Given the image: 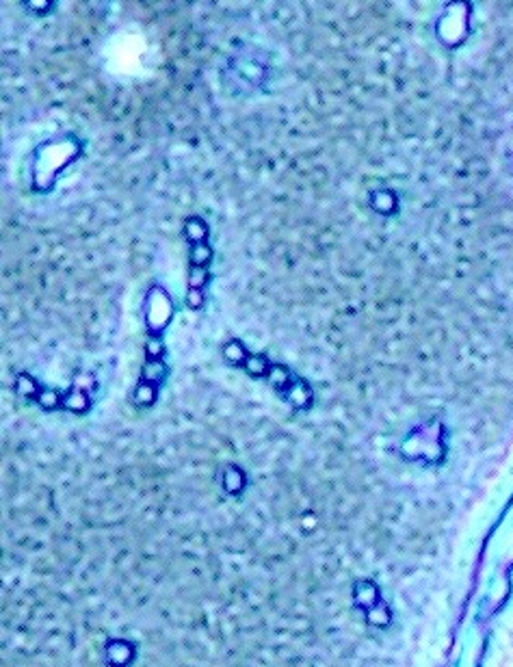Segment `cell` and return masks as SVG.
<instances>
[{
    "label": "cell",
    "instance_id": "1",
    "mask_svg": "<svg viewBox=\"0 0 513 667\" xmlns=\"http://www.w3.org/2000/svg\"><path fill=\"white\" fill-rule=\"evenodd\" d=\"M275 54L255 41H236L219 66V81L232 98H253L267 93L275 81Z\"/></svg>",
    "mask_w": 513,
    "mask_h": 667
},
{
    "label": "cell",
    "instance_id": "2",
    "mask_svg": "<svg viewBox=\"0 0 513 667\" xmlns=\"http://www.w3.org/2000/svg\"><path fill=\"white\" fill-rule=\"evenodd\" d=\"M83 152V141L74 135L54 137L35 148L31 156V185L37 193L54 189L56 175L70 167Z\"/></svg>",
    "mask_w": 513,
    "mask_h": 667
},
{
    "label": "cell",
    "instance_id": "3",
    "mask_svg": "<svg viewBox=\"0 0 513 667\" xmlns=\"http://www.w3.org/2000/svg\"><path fill=\"white\" fill-rule=\"evenodd\" d=\"M403 455L414 462H440L444 453V424L440 420H431L418 427L403 440Z\"/></svg>",
    "mask_w": 513,
    "mask_h": 667
},
{
    "label": "cell",
    "instance_id": "4",
    "mask_svg": "<svg viewBox=\"0 0 513 667\" xmlns=\"http://www.w3.org/2000/svg\"><path fill=\"white\" fill-rule=\"evenodd\" d=\"M176 306L173 299L167 288L161 284H152L150 290L146 292V303H143V317H146V330L150 336H163V332L169 327L173 319Z\"/></svg>",
    "mask_w": 513,
    "mask_h": 667
},
{
    "label": "cell",
    "instance_id": "5",
    "mask_svg": "<svg viewBox=\"0 0 513 667\" xmlns=\"http://www.w3.org/2000/svg\"><path fill=\"white\" fill-rule=\"evenodd\" d=\"M282 399H284L293 409L303 412V409H310V407H312V403H314V390H312V386H310L305 380L297 377V380L293 382V386H290L286 392H282Z\"/></svg>",
    "mask_w": 513,
    "mask_h": 667
},
{
    "label": "cell",
    "instance_id": "6",
    "mask_svg": "<svg viewBox=\"0 0 513 667\" xmlns=\"http://www.w3.org/2000/svg\"><path fill=\"white\" fill-rule=\"evenodd\" d=\"M93 401L87 388L72 384L68 390H63V409H68L72 414H87L91 409Z\"/></svg>",
    "mask_w": 513,
    "mask_h": 667
},
{
    "label": "cell",
    "instance_id": "7",
    "mask_svg": "<svg viewBox=\"0 0 513 667\" xmlns=\"http://www.w3.org/2000/svg\"><path fill=\"white\" fill-rule=\"evenodd\" d=\"M182 234L184 238L191 243V245H195V243H206L208 236H210V228L208 223L198 217V215H191L184 219V225H182Z\"/></svg>",
    "mask_w": 513,
    "mask_h": 667
},
{
    "label": "cell",
    "instance_id": "8",
    "mask_svg": "<svg viewBox=\"0 0 513 667\" xmlns=\"http://www.w3.org/2000/svg\"><path fill=\"white\" fill-rule=\"evenodd\" d=\"M370 206L379 215H395L397 208H399V202H397V195L392 191L377 189V191L370 193Z\"/></svg>",
    "mask_w": 513,
    "mask_h": 667
},
{
    "label": "cell",
    "instance_id": "9",
    "mask_svg": "<svg viewBox=\"0 0 513 667\" xmlns=\"http://www.w3.org/2000/svg\"><path fill=\"white\" fill-rule=\"evenodd\" d=\"M243 369H245V373H247L249 377L263 380V377L269 375L271 362H269V357L263 355V353H249L247 360H245V364H243Z\"/></svg>",
    "mask_w": 513,
    "mask_h": 667
},
{
    "label": "cell",
    "instance_id": "10",
    "mask_svg": "<svg viewBox=\"0 0 513 667\" xmlns=\"http://www.w3.org/2000/svg\"><path fill=\"white\" fill-rule=\"evenodd\" d=\"M267 380H269V384L282 394V392H286L290 386H293V382L297 380L295 375H293V371L290 369H286L284 364H271V369H269V375H267Z\"/></svg>",
    "mask_w": 513,
    "mask_h": 667
},
{
    "label": "cell",
    "instance_id": "11",
    "mask_svg": "<svg viewBox=\"0 0 513 667\" xmlns=\"http://www.w3.org/2000/svg\"><path fill=\"white\" fill-rule=\"evenodd\" d=\"M167 373H169V369H167L165 360H146V367L141 371V382L163 386L167 380Z\"/></svg>",
    "mask_w": 513,
    "mask_h": 667
},
{
    "label": "cell",
    "instance_id": "12",
    "mask_svg": "<svg viewBox=\"0 0 513 667\" xmlns=\"http://www.w3.org/2000/svg\"><path fill=\"white\" fill-rule=\"evenodd\" d=\"M221 355H223V360L230 364V367H240V369H243V364H245L249 351H247V347H245L238 338H232V340H228V342L223 345Z\"/></svg>",
    "mask_w": 513,
    "mask_h": 667
},
{
    "label": "cell",
    "instance_id": "13",
    "mask_svg": "<svg viewBox=\"0 0 513 667\" xmlns=\"http://www.w3.org/2000/svg\"><path fill=\"white\" fill-rule=\"evenodd\" d=\"M158 390H161V386L139 380V384L133 392V403L137 407H152L158 401Z\"/></svg>",
    "mask_w": 513,
    "mask_h": 667
},
{
    "label": "cell",
    "instance_id": "14",
    "mask_svg": "<svg viewBox=\"0 0 513 667\" xmlns=\"http://www.w3.org/2000/svg\"><path fill=\"white\" fill-rule=\"evenodd\" d=\"M35 403L44 409V412H56L63 407V392H59L56 388H50V386H41Z\"/></svg>",
    "mask_w": 513,
    "mask_h": 667
},
{
    "label": "cell",
    "instance_id": "15",
    "mask_svg": "<svg viewBox=\"0 0 513 667\" xmlns=\"http://www.w3.org/2000/svg\"><path fill=\"white\" fill-rule=\"evenodd\" d=\"M16 392L20 394V397H24V399H29V401H35L37 399V394H39V390H41V386L33 380V375H29V373H20L18 377H16Z\"/></svg>",
    "mask_w": 513,
    "mask_h": 667
},
{
    "label": "cell",
    "instance_id": "16",
    "mask_svg": "<svg viewBox=\"0 0 513 667\" xmlns=\"http://www.w3.org/2000/svg\"><path fill=\"white\" fill-rule=\"evenodd\" d=\"M213 256H215V252H213V248L208 245V240H206V243H195V245H191V254H188V260H191V265H200V267H210V263H213Z\"/></svg>",
    "mask_w": 513,
    "mask_h": 667
},
{
    "label": "cell",
    "instance_id": "17",
    "mask_svg": "<svg viewBox=\"0 0 513 667\" xmlns=\"http://www.w3.org/2000/svg\"><path fill=\"white\" fill-rule=\"evenodd\" d=\"M245 485V474H243V470L238 468V466H228L225 470H223V488L230 492V494H234V492H238L240 488Z\"/></svg>",
    "mask_w": 513,
    "mask_h": 667
},
{
    "label": "cell",
    "instance_id": "18",
    "mask_svg": "<svg viewBox=\"0 0 513 667\" xmlns=\"http://www.w3.org/2000/svg\"><path fill=\"white\" fill-rule=\"evenodd\" d=\"M210 282V267H200V265H191L188 269V288H200L204 290Z\"/></svg>",
    "mask_w": 513,
    "mask_h": 667
},
{
    "label": "cell",
    "instance_id": "19",
    "mask_svg": "<svg viewBox=\"0 0 513 667\" xmlns=\"http://www.w3.org/2000/svg\"><path fill=\"white\" fill-rule=\"evenodd\" d=\"M24 7L39 18H46L54 11V0H24Z\"/></svg>",
    "mask_w": 513,
    "mask_h": 667
},
{
    "label": "cell",
    "instance_id": "20",
    "mask_svg": "<svg viewBox=\"0 0 513 667\" xmlns=\"http://www.w3.org/2000/svg\"><path fill=\"white\" fill-rule=\"evenodd\" d=\"M165 357V342L161 336H148L146 340V360H163Z\"/></svg>",
    "mask_w": 513,
    "mask_h": 667
},
{
    "label": "cell",
    "instance_id": "21",
    "mask_svg": "<svg viewBox=\"0 0 513 667\" xmlns=\"http://www.w3.org/2000/svg\"><path fill=\"white\" fill-rule=\"evenodd\" d=\"M184 303H186V308L188 310H202L204 308V303H206V295H204V290H200V288H186V297H184Z\"/></svg>",
    "mask_w": 513,
    "mask_h": 667
}]
</instances>
